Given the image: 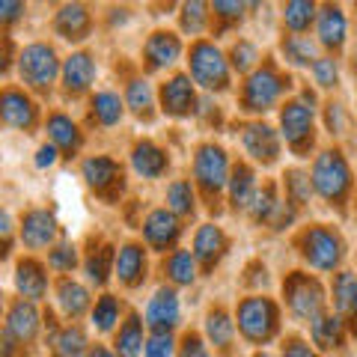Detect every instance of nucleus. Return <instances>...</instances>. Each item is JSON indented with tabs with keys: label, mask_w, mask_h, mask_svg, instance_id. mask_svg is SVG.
<instances>
[{
	"label": "nucleus",
	"mask_w": 357,
	"mask_h": 357,
	"mask_svg": "<svg viewBox=\"0 0 357 357\" xmlns=\"http://www.w3.org/2000/svg\"><path fill=\"white\" fill-rule=\"evenodd\" d=\"M93 77H96V63L89 54H72L69 60H66L63 66V84L69 93H84V89L93 84Z\"/></svg>",
	"instance_id": "23"
},
{
	"label": "nucleus",
	"mask_w": 357,
	"mask_h": 357,
	"mask_svg": "<svg viewBox=\"0 0 357 357\" xmlns=\"http://www.w3.org/2000/svg\"><path fill=\"white\" fill-rule=\"evenodd\" d=\"M161 107H164V114H170V116L191 114L197 107V93H194L191 77H185V75L170 77V81L161 86Z\"/></svg>",
	"instance_id": "12"
},
{
	"label": "nucleus",
	"mask_w": 357,
	"mask_h": 357,
	"mask_svg": "<svg viewBox=\"0 0 357 357\" xmlns=\"http://www.w3.org/2000/svg\"><path fill=\"white\" fill-rule=\"evenodd\" d=\"M178 357H208L203 340L197 337V333H188L182 340V349H178Z\"/></svg>",
	"instance_id": "50"
},
{
	"label": "nucleus",
	"mask_w": 357,
	"mask_h": 357,
	"mask_svg": "<svg viewBox=\"0 0 357 357\" xmlns=\"http://www.w3.org/2000/svg\"><path fill=\"white\" fill-rule=\"evenodd\" d=\"M283 54L292 66H310V63H316V42L307 36H286Z\"/></svg>",
	"instance_id": "35"
},
{
	"label": "nucleus",
	"mask_w": 357,
	"mask_h": 357,
	"mask_svg": "<svg viewBox=\"0 0 357 357\" xmlns=\"http://www.w3.org/2000/svg\"><path fill=\"white\" fill-rule=\"evenodd\" d=\"M283 298H286L289 310H292L298 319L310 321V325L321 316V310H325V292H321L319 280H312V277L301 274V271H295V274L286 277V283H283Z\"/></svg>",
	"instance_id": "4"
},
{
	"label": "nucleus",
	"mask_w": 357,
	"mask_h": 357,
	"mask_svg": "<svg viewBox=\"0 0 357 357\" xmlns=\"http://www.w3.org/2000/svg\"><path fill=\"white\" fill-rule=\"evenodd\" d=\"M48 137L54 140V146L63 149L66 155L77 152V146H81V131H77V126L66 114L48 116Z\"/></svg>",
	"instance_id": "26"
},
{
	"label": "nucleus",
	"mask_w": 357,
	"mask_h": 357,
	"mask_svg": "<svg viewBox=\"0 0 357 357\" xmlns=\"http://www.w3.org/2000/svg\"><path fill=\"white\" fill-rule=\"evenodd\" d=\"M18 72H21V81L33 89H48L54 84V77L60 72V63H57V54H54L51 45L45 42H33L21 51L18 57Z\"/></svg>",
	"instance_id": "6"
},
{
	"label": "nucleus",
	"mask_w": 357,
	"mask_h": 357,
	"mask_svg": "<svg viewBox=\"0 0 357 357\" xmlns=\"http://www.w3.org/2000/svg\"><path fill=\"white\" fill-rule=\"evenodd\" d=\"M39 331V312L33 307V301H15L6 312V333L15 342H30Z\"/></svg>",
	"instance_id": "16"
},
{
	"label": "nucleus",
	"mask_w": 357,
	"mask_h": 357,
	"mask_svg": "<svg viewBox=\"0 0 357 357\" xmlns=\"http://www.w3.org/2000/svg\"><path fill=\"white\" fill-rule=\"evenodd\" d=\"M280 128L289 146L307 152V146L312 143V105H307L304 98L286 102L280 110Z\"/></svg>",
	"instance_id": "9"
},
{
	"label": "nucleus",
	"mask_w": 357,
	"mask_h": 357,
	"mask_svg": "<svg viewBox=\"0 0 357 357\" xmlns=\"http://www.w3.org/2000/svg\"><path fill=\"white\" fill-rule=\"evenodd\" d=\"M21 13H24V3H13V0L0 3V18H3V21H15Z\"/></svg>",
	"instance_id": "54"
},
{
	"label": "nucleus",
	"mask_w": 357,
	"mask_h": 357,
	"mask_svg": "<svg viewBox=\"0 0 357 357\" xmlns=\"http://www.w3.org/2000/svg\"><path fill=\"white\" fill-rule=\"evenodd\" d=\"M164 271L176 286H191L197 277V256L188 250H176V253H170V259L164 262Z\"/></svg>",
	"instance_id": "31"
},
{
	"label": "nucleus",
	"mask_w": 357,
	"mask_h": 357,
	"mask_svg": "<svg viewBox=\"0 0 357 357\" xmlns=\"http://www.w3.org/2000/svg\"><path fill=\"white\" fill-rule=\"evenodd\" d=\"M253 357H271V354H265V351H259V354H253Z\"/></svg>",
	"instance_id": "57"
},
{
	"label": "nucleus",
	"mask_w": 357,
	"mask_h": 357,
	"mask_svg": "<svg viewBox=\"0 0 357 357\" xmlns=\"http://www.w3.org/2000/svg\"><path fill=\"white\" fill-rule=\"evenodd\" d=\"M277 194H274V185H265L259 194L253 197V203H250V218L256 220V223H268L271 220V215H274V208H277Z\"/></svg>",
	"instance_id": "42"
},
{
	"label": "nucleus",
	"mask_w": 357,
	"mask_h": 357,
	"mask_svg": "<svg viewBox=\"0 0 357 357\" xmlns=\"http://www.w3.org/2000/svg\"><path fill=\"white\" fill-rule=\"evenodd\" d=\"M312 18H316V6L307 3V0H292V3L283 6V21H286V27L295 30V33H304V30L312 24Z\"/></svg>",
	"instance_id": "37"
},
{
	"label": "nucleus",
	"mask_w": 357,
	"mask_h": 357,
	"mask_svg": "<svg viewBox=\"0 0 357 357\" xmlns=\"http://www.w3.org/2000/svg\"><path fill=\"white\" fill-rule=\"evenodd\" d=\"M241 140H244L248 155H253V158L262 161V164H274L277 155H280V140H277L274 128L265 126V122H253V126H248Z\"/></svg>",
	"instance_id": "15"
},
{
	"label": "nucleus",
	"mask_w": 357,
	"mask_h": 357,
	"mask_svg": "<svg viewBox=\"0 0 357 357\" xmlns=\"http://www.w3.org/2000/svg\"><path fill=\"white\" fill-rule=\"evenodd\" d=\"M283 357H316V351H312L307 342H301V340H289L286 349H283Z\"/></svg>",
	"instance_id": "52"
},
{
	"label": "nucleus",
	"mask_w": 357,
	"mask_h": 357,
	"mask_svg": "<svg viewBox=\"0 0 357 357\" xmlns=\"http://www.w3.org/2000/svg\"><path fill=\"white\" fill-rule=\"evenodd\" d=\"M191 77L206 89H223L229 84V66L211 42H197L191 48Z\"/></svg>",
	"instance_id": "7"
},
{
	"label": "nucleus",
	"mask_w": 357,
	"mask_h": 357,
	"mask_svg": "<svg viewBox=\"0 0 357 357\" xmlns=\"http://www.w3.org/2000/svg\"><path fill=\"white\" fill-rule=\"evenodd\" d=\"M194 176L197 182L203 185V191L208 194H218L223 185H229V161H227V152L215 143H206V146L197 149V158H194Z\"/></svg>",
	"instance_id": "8"
},
{
	"label": "nucleus",
	"mask_w": 357,
	"mask_h": 357,
	"mask_svg": "<svg viewBox=\"0 0 357 357\" xmlns=\"http://www.w3.org/2000/svg\"><path fill=\"white\" fill-rule=\"evenodd\" d=\"M316 33H319V42L325 48H342L345 42V15L340 6H325L319 13V24H316Z\"/></svg>",
	"instance_id": "24"
},
{
	"label": "nucleus",
	"mask_w": 357,
	"mask_h": 357,
	"mask_svg": "<svg viewBox=\"0 0 357 357\" xmlns=\"http://www.w3.org/2000/svg\"><path fill=\"white\" fill-rule=\"evenodd\" d=\"M256 57H259V54H256L250 42H236V48H232V66H236L238 72H248L256 63Z\"/></svg>",
	"instance_id": "47"
},
{
	"label": "nucleus",
	"mask_w": 357,
	"mask_h": 357,
	"mask_svg": "<svg viewBox=\"0 0 357 357\" xmlns=\"http://www.w3.org/2000/svg\"><path fill=\"white\" fill-rule=\"evenodd\" d=\"M286 191H289V199H292L295 206L307 203L310 199V176H304L301 170L286 173Z\"/></svg>",
	"instance_id": "43"
},
{
	"label": "nucleus",
	"mask_w": 357,
	"mask_h": 357,
	"mask_svg": "<svg viewBox=\"0 0 357 357\" xmlns=\"http://www.w3.org/2000/svg\"><path fill=\"white\" fill-rule=\"evenodd\" d=\"M146 325L155 333H170V328L178 325V295L173 289L161 286L146 304Z\"/></svg>",
	"instance_id": "11"
},
{
	"label": "nucleus",
	"mask_w": 357,
	"mask_h": 357,
	"mask_svg": "<svg viewBox=\"0 0 357 357\" xmlns=\"http://www.w3.org/2000/svg\"><path fill=\"white\" fill-rule=\"evenodd\" d=\"M333 307L342 321H351L357 331V277L351 271H340L333 280Z\"/></svg>",
	"instance_id": "20"
},
{
	"label": "nucleus",
	"mask_w": 357,
	"mask_h": 357,
	"mask_svg": "<svg viewBox=\"0 0 357 357\" xmlns=\"http://www.w3.org/2000/svg\"><path fill=\"white\" fill-rule=\"evenodd\" d=\"M116 277L126 286H140L146 280V250L140 244H126L116 253Z\"/></svg>",
	"instance_id": "19"
},
{
	"label": "nucleus",
	"mask_w": 357,
	"mask_h": 357,
	"mask_svg": "<svg viewBox=\"0 0 357 357\" xmlns=\"http://www.w3.org/2000/svg\"><path fill=\"white\" fill-rule=\"evenodd\" d=\"M84 178H86V185L93 188L96 194H105V197L114 199L116 188H122V167L114 158L96 155V158L84 161Z\"/></svg>",
	"instance_id": "10"
},
{
	"label": "nucleus",
	"mask_w": 357,
	"mask_h": 357,
	"mask_svg": "<svg viewBox=\"0 0 357 357\" xmlns=\"http://www.w3.org/2000/svg\"><path fill=\"white\" fill-rule=\"evenodd\" d=\"M57 304H60V310L69 319H77L89 307V292L81 283H75V280H60V286H57Z\"/></svg>",
	"instance_id": "30"
},
{
	"label": "nucleus",
	"mask_w": 357,
	"mask_h": 357,
	"mask_svg": "<svg viewBox=\"0 0 357 357\" xmlns=\"http://www.w3.org/2000/svg\"><path fill=\"white\" fill-rule=\"evenodd\" d=\"M128 107L134 110L137 116H149L152 110V86L149 81H143V77H134V81L128 84Z\"/></svg>",
	"instance_id": "41"
},
{
	"label": "nucleus",
	"mask_w": 357,
	"mask_h": 357,
	"mask_svg": "<svg viewBox=\"0 0 357 357\" xmlns=\"http://www.w3.org/2000/svg\"><path fill=\"white\" fill-rule=\"evenodd\" d=\"M312 188L328 199V203H342L345 194L351 191V170L345 164L342 152L328 149L312 161Z\"/></svg>",
	"instance_id": "1"
},
{
	"label": "nucleus",
	"mask_w": 357,
	"mask_h": 357,
	"mask_svg": "<svg viewBox=\"0 0 357 357\" xmlns=\"http://www.w3.org/2000/svg\"><path fill=\"white\" fill-rule=\"evenodd\" d=\"M328 128L333 134H342V128H345V110L340 105H328Z\"/></svg>",
	"instance_id": "51"
},
{
	"label": "nucleus",
	"mask_w": 357,
	"mask_h": 357,
	"mask_svg": "<svg viewBox=\"0 0 357 357\" xmlns=\"http://www.w3.org/2000/svg\"><path fill=\"white\" fill-rule=\"evenodd\" d=\"M93 116L102 126H116L122 119V102L116 93H96L93 98Z\"/></svg>",
	"instance_id": "36"
},
{
	"label": "nucleus",
	"mask_w": 357,
	"mask_h": 357,
	"mask_svg": "<svg viewBox=\"0 0 357 357\" xmlns=\"http://www.w3.org/2000/svg\"><path fill=\"white\" fill-rule=\"evenodd\" d=\"M57 238V218L45 208H33L21 220V241L27 248L39 250V248H48V244Z\"/></svg>",
	"instance_id": "14"
},
{
	"label": "nucleus",
	"mask_w": 357,
	"mask_h": 357,
	"mask_svg": "<svg viewBox=\"0 0 357 357\" xmlns=\"http://www.w3.org/2000/svg\"><path fill=\"white\" fill-rule=\"evenodd\" d=\"M277 325H280V312L271 298L253 295L238 304V331L250 342H268L277 333Z\"/></svg>",
	"instance_id": "3"
},
{
	"label": "nucleus",
	"mask_w": 357,
	"mask_h": 357,
	"mask_svg": "<svg viewBox=\"0 0 357 357\" xmlns=\"http://www.w3.org/2000/svg\"><path fill=\"white\" fill-rule=\"evenodd\" d=\"M241 3H215V13L220 18H241Z\"/></svg>",
	"instance_id": "55"
},
{
	"label": "nucleus",
	"mask_w": 357,
	"mask_h": 357,
	"mask_svg": "<svg viewBox=\"0 0 357 357\" xmlns=\"http://www.w3.org/2000/svg\"><path fill=\"white\" fill-rule=\"evenodd\" d=\"M178 54H182V42L167 30L152 33L146 45H143V57H146L149 69H167V66H173L178 60Z\"/></svg>",
	"instance_id": "17"
},
{
	"label": "nucleus",
	"mask_w": 357,
	"mask_h": 357,
	"mask_svg": "<svg viewBox=\"0 0 357 357\" xmlns=\"http://www.w3.org/2000/svg\"><path fill=\"white\" fill-rule=\"evenodd\" d=\"M178 232H182V227H178V218L170 208H155L146 218V223H143V238H146L155 250L173 248L178 241Z\"/></svg>",
	"instance_id": "13"
},
{
	"label": "nucleus",
	"mask_w": 357,
	"mask_h": 357,
	"mask_svg": "<svg viewBox=\"0 0 357 357\" xmlns=\"http://www.w3.org/2000/svg\"><path fill=\"white\" fill-rule=\"evenodd\" d=\"M15 286L27 301H39L48 292V277L36 259H21L15 268Z\"/></svg>",
	"instance_id": "21"
},
{
	"label": "nucleus",
	"mask_w": 357,
	"mask_h": 357,
	"mask_svg": "<svg viewBox=\"0 0 357 357\" xmlns=\"http://www.w3.org/2000/svg\"><path fill=\"white\" fill-rule=\"evenodd\" d=\"M110 262H114V253H110V248H107V244H98V248L89 250L86 262H84L86 277H89V280H93L96 286H105L107 277H110Z\"/></svg>",
	"instance_id": "33"
},
{
	"label": "nucleus",
	"mask_w": 357,
	"mask_h": 357,
	"mask_svg": "<svg viewBox=\"0 0 357 357\" xmlns=\"http://www.w3.org/2000/svg\"><path fill=\"white\" fill-rule=\"evenodd\" d=\"M0 114H3L6 126L33 128V122H36V105L24 93H18V89H6L3 98H0Z\"/></svg>",
	"instance_id": "18"
},
{
	"label": "nucleus",
	"mask_w": 357,
	"mask_h": 357,
	"mask_svg": "<svg viewBox=\"0 0 357 357\" xmlns=\"http://www.w3.org/2000/svg\"><path fill=\"white\" fill-rule=\"evenodd\" d=\"M203 24H206V6L203 3H188L185 15H182V27L191 33V36H197V33L203 30Z\"/></svg>",
	"instance_id": "46"
},
{
	"label": "nucleus",
	"mask_w": 357,
	"mask_h": 357,
	"mask_svg": "<svg viewBox=\"0 0 357 357\" xmlns=\"http://www.w3.org/2000/svg\"><path fill=\"white\" fill-rule=\"evenodd\" d=\"M312 75H316V84H319V86H337V77H340L337 60L319 57L316 63H312Z\"/></svg>",
	"instance_id": "45"
},
{
	"label": "nucleus",
	"mask_w": 357,
	"mask_h": 357,
	"mask_svg": "<svg viewBox=\"0 0 357 357\" xmlns=\"http://www.w3.org/2000/svg\"><path fill=\"white\" fill-rule=\"evenodd\" d=\"M84 351H86V337L75 325L63 328L57 333V340H54V354L57 357H84Z\"/></svg>",
	"instance_id": "34"
},
{
	"label": "nucleus",
	"mask_w": 357,
	"mask_h": 357,
	"mask_svg": "<svg viewBox=\"0 0 357 357\" xmlns=\"http://www.w3.org/2000/svg\"><path fill=\"white\" fill-rule=\"evenodd\" d=\"M48 265L54 271H72L77 265V250L75 244H60V248H54L51 256H48Z\"/></svg>",
	"instance_id": "44"
},
{
	"label": "nucleus",
	"mask_w": 357,
	"mask_h": 357,
	"mask_svg": "<svg viewBox=\"0 0 357 357\" xmlns=\"http://www.w3.org/2000/svg\"><path fill=\"white\" fill-rule=\"evenodd\" d=\"M131 164H134V170H137L140 176L158 178V176L167 170V152L158 149L155 143L143 140V143H137V146H134V152H131Z\"/></svg>",
	"instance_id": "25"
},
{
	"label": "nucleus",
	"mask_w": 357,
	"mask_h": 357,
	"mask_svg": "<svg viewBox=\"0 0 357 357\" xmlns=\"http://www.w3.org/2000/svg\"><path fill=\"white\" fill-rule=\"evenodd\" d=\"M206 333L215 345H229L232 333H236V325L229 321V316L223 310H211L206 316Z\"/></svg>",
	"instance_id": "38"
},
{
	"label": "nucleus",
	"mask_w": 357,
	"mask_h": 357,
	"mask_svg": "<svg viewBox=\"0 0 357 357\" xmlns=\"http://www.w3.org/2000/svg\"><path fill=\"white\" fill-rule=\"evenodd\" d=\"M167 208L173 211V215H191L194 211V191H191V182H185V178H178L167 188Z\"/></svg>",
	"instance_id": "39"
},
{
	"label": "nucleus",
	"mask_w": 357,
	"mask_h": 357,
	"mask_svg": "<svg viewBox=\"0 0 357 357\" xmlns=\"http://www.w3.org/2000/svg\"><path fill=\"white\" fill-rule=\"evenodd\" d=\"M223 250H227V236L220 232V227H215V223H206V227L197 229L194 236V256L203 265H215Z\"/></svg>",
	"instance_id": "22"
},
{
	"label": "nucleus",
	"mask_w": 357,
	"mask_h": 357,
	"mask_svg": "<svg viewBox=\"0 0 357 357\" xmlns=\"http://www.w3.org/2000/svg\"><path fill=\"white\" fill-rule=\"evenodd\" d=\"M116 321H119V301L114 295H102L93 307V325L98 331H114Z\"/></svg>",
	"instance_id": "40"
},
{
	"label": "nucleus",
	"mask_w": 357,
	"mask_h": 357,
	"mask_svg": "<svg viewBox=\"0 0 357 357\" xmlns=\"http://www.w3.org/2000/svg\"><path fill=\"white\" fill-rule=\"evenodd\" d=\"M342 337H345V321L340 316H319L312 321V342L319 349H325V351L340 349Z\"/></svg>",
	"instance_id": "29"
},
{
	"label": "nucleus",
	"mask_w": 357,
	"mask_h": 357,
	"mask_svg": "<svg viewBox=\"0 0 357 357\" xmlns=\"http://www.w3.org/2000/svg\"><path fill=\"white\" fill-rule=\"evenodd\" d=\"M54 161H57V146H42V149L36 152V167H39V170L51 167Z\"/></svg>",
	"instance_id": "53"
},
{
	"label": "nucleus",
	"mask_w": 357,
	"mask_h": 357,
	"mask_svg": "<svg viewBox=\"0 0 357 357\" xmlns=\"http://www.w3.org/2000/svg\"><path fill=\"white\" fill-rule=\"evenodd\" d=\"M298 248H301V256L319 271H333L340 262H342V238L337 229L331 227H310L301 232L298 238Z\"/></svg>",
	"instance_id": "2"
},
{
	"label": "nucleus",
	"mask_w": 357,
	"mask_h": 357,
	"mask_svg": "<svg viewBox=\"0 0 357 357\" xmlns=\"http://www.w3.org/2000/svg\"><path fill=\"white\" fill-rule=\"evenodd\" d=\"M54 27L63 39H84L86 30H89V13L81 3H72V6H63L57 13V21Z\"/></svg>",
	"instance_id": "27"
},
{
	"label": "nucleus",
	"mask_w": 357,
	"mask_h": 357,
	"mask_svg": "<svg viewBox=\"0 0 357 357\" xmlns=\"http://www.w3.org/2000/svg\"><path fill=\"white\" fill-rule=\"evenodd\" d=\"M86 357H116V354H110V351L105 349V345H96V349H93V351H89Z\"/></svg>",
	"instance_id": "56"
},
{
	"label": "nucleus",
	"mask_w": 357,
	"mask_h": 357,
	"mask_svg": "<svg viewBox=\"0 0 357 357\" xmlns=\"http://www.w3.org/2000/svg\"><path fill=\"white\" fill-rule=\"evenodd\" d=\"M146 357H173V337L170 333H152L146 340Z\"/></svg>",
	"instance_id": "48"
},
{
	"label": "nucleus",
	"mask_w": 357,
	"mask_h": 357,
	"mask_svg": "<svg viewBox=\"0 0 357 357\" xmlns=\"http://www.w3.org/2000/svg\"><path fill=\"white\" fill-rule=\"evenodd\" d=\"M286 84L289 81H283V77L277 75L271 66L256 69L248 81H244V89H241L244 110H250V114H265V110H271L277 102H280Z\"/></svg>",
	"instance_id": "5"
},
{
	"label": "nucleus",
	"mask_w": 357,
	"mask_h": 357,
	"mask_svg": "<svg viewBox=\"0 0 357 357\" xmlns=\"http://www.w3.org/2000/svg\"><path fill=\"white\" fill-rule=\"evenodd\" d=\"M253 197H256V176L250 167L238 164L229 176V203L236 208H250Z\"/></svg>",
	"instance_id": "28"
},
{
	"label": "nucleus",
	"mask_w": 357,
	"mask_h": 357,
	"mask_svg": "<svg viewBox=\"0 0 357 357\" xmlns=\"http://www.w3.org/2000/svg\"><path fill=\"white\" fill-rule=\"evenodd\" d=\"M292 220H295V203L292 199H280L277 208H274V215H271V220H268V227L271 229H286Z\"/></svg>",
	"instance_id": "49"
},
{
	"label": "nucleus",
	"mask_w": 357,
	"mask_h": 357,
	"mask_svg": "<svg viewBox=\"0 0 357 357\" xmlns=\"http://www.w3.org/2000/svg\"><path fill=\"white\" fill-rule=\"evenodd\" d=\"M143 325L137 316H128V321L116 333V354L119 357H140L143 351Z\"/></svg>",
	"instance_id": "32"
}]
</instances>
